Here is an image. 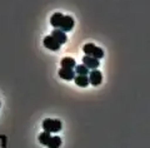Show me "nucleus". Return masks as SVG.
Returning a JSON list of instances; mask_svg holds the SVG:
<instances>
[{
  "mask_svg": "<svg viewBox=\"0 0 150 148\" xmlns=\"http://www.w3.org/2000/svg\"><path fill=\"white\" fill-rule=\"evenodd\" d=\"M63 128V123L59 119H45L43 122V129L44 132L49 133H56L60 132Z\"/></svg>",
  "mask_w": 150,
  "mask_h": 148,
  "instance_id": "1",
  "label": "nucleus"
},
{
  "mask_svg": "<svg viewBox=\"0 0 150 148\" xmlns=\"http://www.w3.org/2000/svg\"><path fill=\"white\" fill-rule=\"evenodd\" d=\"M88 78H89V83L94 85V87H98V85H100L103 83V74L96 69L91 70L90 73H89Z\"/></svg>",
  "mask_w": 150,
  "mask_h": 148,
  "instance_id": "2",
  "label": "nucleus"
},
{
  "mask_svg": "<svg viewBox=\"0 0 150 148\" xmlns=\"http://www.w3.org/2000/svg\"><path fill=\"white\" fill-rule=\"evenodd\" d=\"M44 45L45 48H48V49L50 50H53V51H58L60 49V44L58 41H56L55 39L51 35H48V36H45V39H44Z\"/></svg>",
  "mask_w": 150,
  "mask_h": 148,
  "instance_id": "3",
  "label": "nucleus"
},
{
  "mask_svg": "<svg viewBox=\"0 0 150 148\" xmlns=\"http://www.w3.org/2000/svg\"><path fill=\"white\" fill-rule=\"evenodd\" d=\"M75 25V21H74V19L70 16V15H64V20H63V24H62V26H60V29L59 30H62L64 33H67V31H70L74 28Z\"/></svg>",
  "mask_w": 150,
  "mask_h": 148,
  "instance_id": "4",
  "label": "nucleus"
},
{
  "mask_svg": "<svg viewBox=\"0 0 150 148\" xmlns=\"http://www.w3.org/2000/svg\"><path fill=\"white\" fill-rule=\"evenodd\" d=\"M83 64L85 65L88 69H96L98 66H99V60L95 59L94 56L85 55L83 58Z\"/></svg>",
  "mask_w": 150,
  "mask_h": 148,
  "instance_id": "5",
  "label": "nucleus"
},
{
  "mask_svg": "<svg viewBox=\"0 0 150 148\" xmlns=\"http://www.w3.org/2000/svg\"><path fill=\"white\" fill-rule=\"evenodd\" d=\"M63 20H64L63 14L62 13H55L50 18V24H51V26L55 28V29H60V26H62V24H63Z\"/></svg>",
  "mask_w": 150,
  "mask_h": 148,
  "instance_id": "6",
  "label": "nucleus"
},
{
  "mask_svg": "<svg viewBox=\"0 0 150 148\" xmlns=\"http://www.w3.org/2000/svg\"><path fill=\"white\" fill-rule=\"evenodd\" d=\"M51 36L54 38V39L59 43L60 45L62 44H65L67 43V40H68V36H67V34H65L64 31H62V30H59V29H55V30H53V33L50 34Z\"/></svg>",
  "mask_w": 150,
  "mask_h": 148,
  "instance_id": "7",
  "label": "nucleus"
},
{
  "mask_svg": "<svg viewBox=\"0 0 150 148\" xmlns=\"http://www.w3.org/2000/svg\"><path fill=\"white\" fill-rule=\"evenodd\" d=\"M59 77L65 80H74L75 78V71L73 69H68V68H62L59 69Z\"/></svg>",
  "mask_w": 150,
  "mask_h": 148,
  "instance_id": "8",
  "label": "nucleus"
},
{
  "mask_svg": "<svg viewBox=\"0 0 150 148\" xmlns=\"http://www.w3.org/2000/svg\"><path fill=\"white\" fill-rule=\"evenodd\" d=\"M60 65L62 68H68V69H74L76 66V63H75V59L70 58V56H67V58H63L62 61H60Z\"/></svg>",
  "mask_w": 150,
  "mask_h": 148,
  "instance_id": "9",
  "label": "nucleus"
},
{
  "mask_svg": "<svg viewBox=\"0 0 150 148\" xmlns=\"http://www.w3.org/2000/svg\"><path fill=\"white\" fill-rule=\"evenodd\" d=\"M75 80V84L79 85V87H86V85L89 84V78L88 75H76V77L74 78Z\"/></svg>",
  "mask_w": 150,
  "mask_h": 148,
  "instance_id": "10",
  "label": "nucleus"
},
{
  "mask_svg": "<svg viewBox=\"0 0 150 148\" xmlns=\"http://www.w3.org/2000/svg\"><path fill=\"white\" fill-rule=\"evenodd\" d=\"M46 146H48L49 148H59L60 146H62V138L58 137V136L51 137L50 141H49V143H48Z\"/></svg>",
  "mask_w": 150,
  "mask_h": 148,
  "instance_id": "11",
  "label": "nucleus"
},
{
  "mask_svg": "<svg viewBox=\"0 0 150 148\" xmlns=\"http://www.w3.org/2000/svg\"><path fill=\"white\" fill-rule=\"evenodd\" d=\"M50 138H51V134L49 132H43V133H40V134H39V142L43 146H46L49 143Z\"/></svg>",
  "mask_w": 150,
  "mask_h": 148,
  "instance_id": "12",
  "label": "nucleus"
},
{
  "mask_svg": "<svg viewBox=\"0 0 150 148\" xmlns=\"http://www.w3.org/2000/svg\"><path fill=\"white\" fill-rule=\"evenodd\" d=\"M95 45L93 44V43H89V44H85L83 46V50H84V53H85V55H93V53H94V50H95Z\"/></svg>",
  "mask_w": 150,
  "mask_h": 148,
  "instance_id": "13",
  "label": "nucleus"
},
{
  "mask_svg": "<svg viewBox=\"0 0 150 148\" xmlns=\"http://www.w3.org/2000/svg\"><path fill=\"white\" fill-rule=\"evenodd\" d=\"M75 71H76L78 75H88L89 74V69L84 64H80V65L75 66Z\"/></svg>",
  "mask_w": 150,
  "mask_h": 148,
  "instance_id": "14",
  "label": "nucleus"
},
{
  "mask_svg": "<svg viewBox=\"0 0 150 148\" xmlns=\"http://www.w3.org/2000/svg\"><path fill=\"white\" fill-rule=\"evenodd\" d=\"M91 56H94V58L95 59H101L103 56H104V50L101 49V48H99V46H96L95 48V50H94V53H93V55Z\"/></svg>",
  "mask_w": 150,
  "mask_h": 148,
  "instance_id": "15",
  "label": "nucleus"
}]
</instances>
